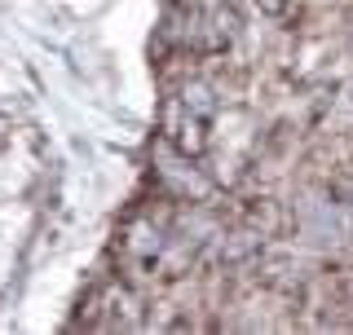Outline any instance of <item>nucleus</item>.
I'll use <instances>...</instances> for the list:
<instances>
[{
	"mask_svg": "<svg viewBox=\"0 0 353 335\" xmlns=\"http://www.w3.org/2000/svg\"><path fill=\"white\" fill-rule=\"evenodd\" d=\"M168 137H172V146L181 150L185 159H199V154H208V119L176 102L168 110Z\"/></svg>",
	"mask_w": 353,
	"mask_h": 335,
	"instance_id": "1",
	"label": "nucleus"
}]
</instances>
